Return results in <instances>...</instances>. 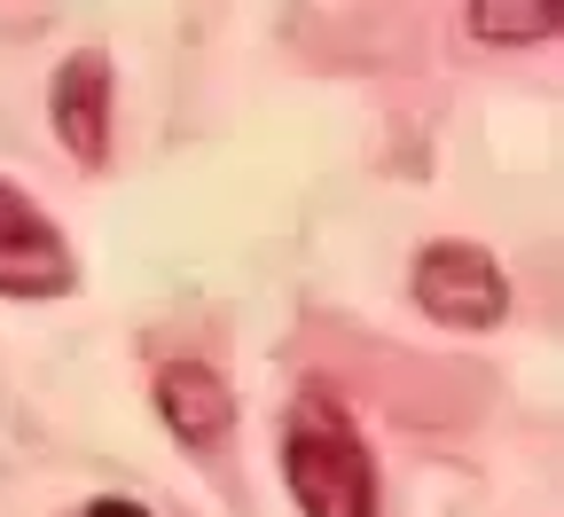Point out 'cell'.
<instances>
[{
	"label": "cell",
	"instance_id": "cell-1",
	"mask_svg": "<svg viewBox=\"0 0 564 517\" xmlns=\"http://www.w3.org/2000/svg\"><path fill=\"white\" fill-rule=\"evenodd\" d=\"M282 478L306 517H377V463L329 400H299L282 416Z\"/></svg>",
	"mask_w": 564,
	"mask_h": 517
},
{
	"label": "cell",
	"instance_id": "cell-2",
	"mask_svg": "<svg viewBox=\"0 0 564 517\" xmlns=\"http://www.w3.org/2000/svg\"><path fill=\"white\" fill-rule=\"evenodd\" d=\"M415 306L447 330H494L510 314V282L478 244H432L415 259Z\"/></svg>",
	"mask_w": 564,
	"mask_h": 517
},
{
	"label": "cell",
	"instance_id": "cell-3",
	"mask_svg": "<svg viewBox=\"0 0 564 517\" xmlns=\"http://www.w3.org/2000/svg\"><path fill=\"white\" fill-rule=\"evenodd\" d=\"M70 282L79 267H70L63 228L17 181H0V299H63Z\"/></svg>",
	"mask_w": 564,
	"mask_h": 517
},
{
	"label": "cell",
	"instance_id": "cell-4",
	"mask_svg": "<svg viewBox=\"0 0 564 517\" xmlns=\"http://www.w3.org/2000/svg\"><path fill=\"white\" fill-rule=\"evenodd\" d=\"M47 118H55V141L79 165H102L110 158V63L102 55H70L47 79Z\"/></svg>",
	"mask_w": 564,
	"mask_h": 517
},
{
	"label": "cell",
	"instance_id": "cell-5",
	"mask_svg": "<svg viewBox=\"0 0 564 517\" xmlns=\"http://www.w3.org/2000/svg\"><path fill=\"white\" fill-rule=\"evenodd\" d=\"M158 416H165V431L181 439L188 455H204V448H220V439H228V423H236V392H228L220 368L173 360V368H158Z\"/></svg>",
	"mask_w": 564,
	"mask_h": 517
},
{
	"label": "cell",
	"instance_id": "cell-6",
	"mask_svg": "<svg viewBox=\"0 0 564 517\" xmlns=\"http://www.w3.org/2000/svg\"><path fill=\"white\" fill-rule=\"evenodd\" d=\"M564 0H470V40L486 47H549Z\"/></svg>",
	"mask_w": 564,
	"mask_h": 517
},
{
	"label": "cell",
	"instance_id": "cell-7",
	"mask_svg": "<svg viewBox=\"0 0 564 517\" xmlns=\"http://www.w3.org/2000/svg\"><path fill=\"white\" fill-rule=\"evenodd\" d=\"M79 517H150V509H141V502H87Z\"/></svg>",
	"mask_w": 564,
	"mask_h": 517
}]
</instances>
